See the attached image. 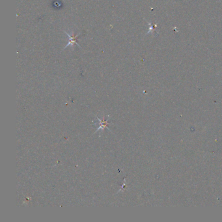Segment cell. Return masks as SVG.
I'll list each match as a JSON object with an SVG mask.
<instances>
[{"label": "cell", "mask_w": 222, "mask_h": 222, "mask_svg": "<svg viewBox=\"0 0 222 222\" xmlns=\"http://www.w3.org/2000/svg\"><path fill=\"white\" fill-rule=\"evenodd\" d=\"M65 33L67 34V36L69 37V42H68V43H67V44L65 46V47L64 48V49L67 48L68 46H70V45H72V46H73V45H75V44L78 45V46L79 48H81V46H79V45L78 44V43L77 42V39L78 38V37H79V34H77V35H70L67 32L65 31Z\"/></svg>", "instance_id": "obj_1"}]
</instances>
